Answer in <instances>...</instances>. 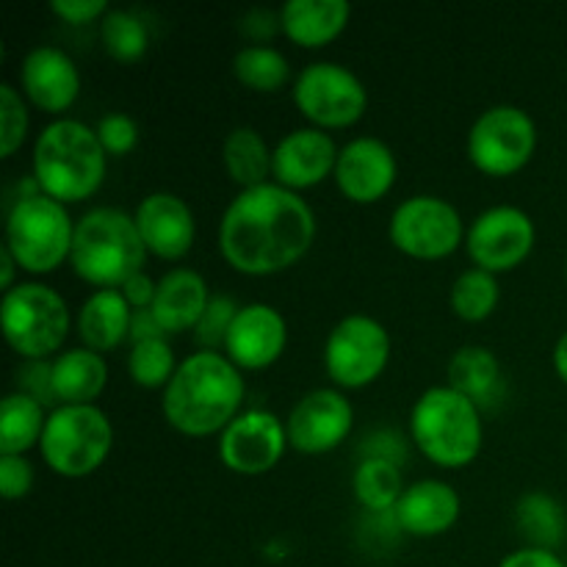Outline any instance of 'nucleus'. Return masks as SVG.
<instances>
[{"label": "nucleus", "instance_id": "nucleus-1", "mask_svg": "<svg viewBox=\"0 0 567 567\" xmlns=\"http://www.w3.org/2000/svg\"><path fill=\"white\" fill-rule=\"evenodd\" d=\"M316 238V214L308 199L269 181L241 188L219 221V249L244 275H275L297 264Z\"/></svg>", "mask_w": 567, "mask_h": 567}, {"label": "nucleus", "instance_id": "nucleus-2", "mask_svg": "<svg viewBox=\"0 0 567 567\" xmlns=\"http://www.w3.org/2000/svg\"><path fill=\"white\" fill-rule=\"evenodd\" d=\"M241 369L219 349H197L181 360L161 396V410L172 430L183 435H214L241 413Z\"/></svg>", "mask_w": 567, "mask_h": 567}, {"label": "nucleus", "instance_id": "nucleus-3", "mask_svg": "<svg viewBox=\"0 0 567 567\" xmlns=\"http://www.w3.org/2000/svg\"><path fill=\"white\" fill-rule=\"evenodd\" d=\"M109 153L92 125L59 116L33 142V181L59 203H81L100 188Z\"/></svg>", "mask_w": 567, "mask_h": 567}, {"label": "nucleus", "instance_id": "nucleus-4", "mask_svg": "<svg viewBox=\"0 0 567 567\" xmlns=\"http://www.w3.org/2000/svg\"><path fill=\"white\" fill-rule=\"evenodd\" d=\"M147 244L138 233L136 216L114 205L89 208L75 221L70 264L86 282L100 288H122L144 271Z\"/></svg>", "mask_w": 567, "mask_h": 567}, {"label": "nucleus", "instance_id": "nucleus-5", "mask_svg": "<svg viewBox=\"0 0 567 567\" xmlns=\"http://www.w3.org/2000/svg\"><path fill=\"white\" fill-rule=\"evenodd\" d=\"M410 432L432 463L460 468L476 460L482 449V408L452 385H432L410 410Z\"/></svg>", "mask_w": 567, "mask_h": 567}, {"label": "nucleus", "instance_id": "nucleus-6", "mask_svg": "<svg viewBox=\"0 0 567 567\" xmlns=\"http://www.w3.org/2000/svg\"><path fill=\"white\" fill-rule=\"evenodd\" d=\"M75 221L64 203L44 192L20 194L6 210V247L20 269L48 275L59 269L72 252Z\"/></svg>", "mask_w": 567, "mask_h": 567}, {"label": "nucleus", "instance_id": "nucleus-7", "mask_svg": "<svg viewBox=\"0 0 567 567\" xmlns=\"http://www.w3.org/2000/svg\"><path fill=\"white\" fill-rule=\"evenodd\" d=\"M114 446V424L97 404H59L48 413L42 457L55 474L86 476L105 463Z\"/></svg>", "mask_w": 567, "mask_h": 567}, {"label": "nucleus", "instance_id": "nucleus-8", "mask_svg": "<svg viewBox=\"0 0 567 567\" xmlns=\"http://www.w3.org/2000/svg\"><path fill=\"white\" fill-rule=\"evenodd\" d=\"M70 305L44 282H17L3 293L0 324L14 352L25 360H48L70 332Z\"/></svg>", "mask_w": 567, "mask_h": 567}, {"label": "nucleus", "instance_id": "nucleus-9", "mask_svg": "<svg viewBox=\"0 0 567 567\" xmlns=\"http://www.w3.org/2000/svg\"><path fill=\"white\" fill-rule=\"evenodd\" d=\"M465 147L476 169L485 175H513L535 155L537 125L520 105H491L474 120Z\"/></svg>", "mask_w": 567, "mask_h": 567}, {"label": "nucleus", "instance_id": "nucleus-10", "mask_svg": "<svg viewBox=\"0 0 567 567\" xmlns=\"http://www.w3.org/2000/svg\"><path fill=\"white\" fill-rule=\"evenodd\" d=\"M465 221L457 205L437 194H413L393 208L388 236L393 247L421 260L452 255L465 238Z\"/></svg>", "mask_w": 567, "mask_h": 567}, {"label": "nucleus", "instance_id": "nucleus-11", "mask_svg": "<svg viewBox=\"0 0 567 567\" xmlns=\"http://www.w3.org/2000/svg\"><path fill=\"white\" fill-rule=\"evenodd\" d=\"M293 103L316 127H347L363 116L369 92L347 64L313 61L293 78Z\"/></svg>", "mask_w": 567, "mask_h": 567}, {"label": "nucleus", "instance_id": "nucleus-12", "mask_svg": "<svg viewBox=\"0 0 567 567\" xmlns=\"http://www.w3.org/2000/svg\"><path fill=\"white\" fill-rule=\"evenodd\" d=\"M391 358V336L385 324L369 313H349L324 341V369L343 388H363L385 371Z\"/></svg>", "mask_w": 567, "mask_h": 567}, {"label": "nucleus", "instance_id": "nucleus-13", "mask_svg": "<svg viewBox=\"0 0 567 567\" xmlns=\"http://www.w3.org/2000/svg\"><path fill=\"white\" fill-rule=\"evenodd\" d=\"M535 219L518 205L502 203L476 214L465 233V247L480 269L498 275L524 264L535 249Z\"/></svg>", "mask_w": 567, "mask_h": 567}, {"label": "nucleus", "instance_id": "nucleus-14", "mask_svg": "<svg viewBox=\"0 0 567 567\" xmlns=\"http://www.w3.org/2000/svg\"><path fill=\"white\" fill-rule=\"evenodd\" d=\"M288 446L286 421L271 410H244L219 435V457L236 474H266Z\"/></svg>", "mask_w": 567, "mask_h": 567}, {"label": "nucleus", "instance_id": "nucleus-15", "mask_svg": "<svg viewBox=\"0 0 567 567\" xmlns=\"http://www.w3.org/2000/svg\"><path fill=\"white\" fill-rule=\"evenodd\" d=\"M354 424V408L336 388H313L297 399L286 421L288 443L297 452L324 454L341 446Z\"/></svg>", "mask_w": 567, "mask_h": 567}, {"label": "nucleus", "instance_id": "nucleus-16", "mask_svg": "<svg viewBox=\"0 0 567 567\" xmlns=\"http://www.w3.org/2000/svg\"><path fill=\"white\" fill-rule=\"evenodd\" d=\"M336 183L352 203H374L391 192L399 161L391 144L377 136H354L338 153Z\"/></svg>", "mask_w": 567, "mask_h": 567}, {"label": "nucleus", "instance_id": "nucleus-17", "mask_svg": "<svg viewBox=\"0 0 567 567\" xmlns=\"http://www.w3.org/2000/svg\"><path fill=\"white\" fill-rule=\"evenodd\" d=\"M288 343V321L275 305L247 302L238 308L225 341V354L238 369H266Z\"/></svg>", "mask_w": 567, "mask_h": 567}, {"label": "nucleus", "instance_id": "nucleus-18", "mask_svg": "<svg viewBox=\"0 0 567 567\" xmlns=\"http://www.w3.org/2000/svg\"><path fill=\"white\" fill-rule=\"evenodd\" d=\"M338 153L341 147L324 127H297L277 142L271 177L291 192L319 186L330 172H336Z\"/></svg>", "mask_w": 567, "mask_h": 567}, {"label": "nucleus", "instance_id": "nucleus-19", "mask_svg": "<svg viewBox=\"0 0 567 567\" xmlns=\"http://www.w3.org/2000/svg\"><path fill=\"white\" fill-rule=\"evenodd\" d=\"M22 94L42 111L59 114L75 103L81 92V72L72 55L55 44H37L20 64Z\"/></svg>", "mask_w": 567, "mask_h": 567}, {"label": "nucleus", "instance_id": "nucleus-20", "mask_svg": "<svg viewBox=\"0 0 567 567\" xmlns=\"http://www.w3.org/2000/svg\"><path fill=\"white\" fill-rule=\"evenodd\" d=\"M136 225L147 252L177 260L192 249L197 221L186 199L175 192H153L136 205Z\"/></svg>", "mask_w": 567, "mask_h": 567}, {"label": "nucleus", "instance_id": "nucleus-21", "mask_svg": "<svg viewBox=\"0 0 567 567\" xmlns=\"http://www.w3.org/2000/svg\"><path fill=\"white\" fill-rule=\"evenodd\" d=\"M463 498L449 482L419 480L404 487L402 498L393 507L399 526L415 537H435L452 529L460 518Z\"/></svg>", "mask_w": 567, "mask_h": 567}, {"label": "nucleus", "instance_id": "nucleus-22", "mask_svg": "<svg viewBox=\"0 0 567 567\" xmlns=\"http://www.w3.org/2000/svg\"><path fill=\"white\" fill-rule=\"evenodd\" d=\"M210 297L214 293L208 291V280L197 269L177 266L158 280V291H155V302L150 310L169 336V332L194 330L199 316L208 308Z\"/></svg>", "mask_w": 567, "mask_h": 567}, {"label": "nucleus", "instance_id": "nucleus-23", "mask_svg": "<svg viewBox=\"0 0 567 567\" xmlns=\"http://www.w3.org/2000/svg\"><path fill=\"white\" fill-rule=\"evenodd\" d=\"M133 308L122 297L120 288H97L83 299L78 310V332H81L83 347L94 352H109L120 347L125 338H131Z\"/></svg>", "mask_w": 567, "mask_h": 567}, {"label": "nucleus", "instance_id": "nucleus-24", "mask_svg": "<svg viewBox=\"0 0 567 567\" xmlns=\"http://www.w3.org/2000/svg\"><path fill=\"white\" fill-rule=\"evenodd\" d=\"M277 14L288 39L302 48H321L347 28L352 6L349 0H286Z\"/></svg>", "mask_w": 567, "mask_h": 567}, {"label": "nucleus", "instance_id": "nucleus-25", "mask_svg": "<svg viewBox=\"0 0 567 567\" xmlns=\"http://www.w3.org/2000/svg\"><path fill=\"white\" fill-rule=\"evenodd\" d=\"M109 382V363L89 347H72L55 354L53 391L59 404H94Z\"/></svg>", "mask_w": 567, "mask_h": 567}, {"label": "nucleus", "instance_id": "nucleus-26", "mask_svg": "<svg viewBox=\"0 0 567 567\" xmlns=\"http://www.w3.org/2000/svg\"><path fill=\"white\" fill-rule=\"evenodd\" d=\"M221 161L233 181L241 188H255L269 183L275 169V150L264 133L252 125H236L221 142Z\"/></svg>", "mask_w": 567, "mask_h": 567}, {"label": "nucleus", "instance_id": "nucleus-27", "mask_svg": "<svg viewBox=\"0 0 567 567\" xmlns=\"http://www.w3.org/2000/svg\"><path fill=\"white\" fill-rule=\"evenodd\" d=\"M446 377L454 391L465 393L474 399L476 404H485L487 399L496 396L498 382H502V365L493 349L482 347V343H465L457 352L449 358Z\"/></svg>", "mask_w": 567, "mask_h": 567}, {"label": "nucleus", "instance_id": "nucleus-28", "mask_svg": "<svg viewBox=\"0 0 567 567\" xmlns=\"http://www.w3.org/2000/svg\"><path fill=\"white\" fill-rule=\"evenodd\" d=\"M44 404L22 391H11L0 404V454H25L33 443L42 441Z\"/></svg>", "mask_w": 567, "mask_h": 567}, {"label": "nucleus", "instance_id": "nucleus-29", "mask_svg": "<svg viewBox=\"0 0 567 567\" xmlns=\"http://www.w3.org/2000/svg\"><path fill=\"white\" fill-rule=\"evenodd\" d=\"M404 487L408 485H404L396 460L380 457V454H371V457L360 460V465L352 474L354 498L365 509H377V513L396 507Z\"/></svg>", "mask_w": 567, "mask_h": 567}, {"label": "nucleus", "instance_id": "nucleus-30", "mask_svg": "<svg viewBox=\"0 0 567 567\" xmlns=\"http://www.w3.org/2000/svg\"><path fill=\"white\" fill-rule=\"evenodd\" d=\"M233 72L255 92H277L291 78V61L271 44H247L233 55Z\"/></svg>", "mask_w": 567, "mask_h": 567}, {"label": "nucleus", "instance_id": "nucleus-31", "mask_svg": "<svg viewBox=\"0 0 567 567\" xmlns=\"http://www.w3.org/2000/svg\"><path fill=\"white\" fill-rule=\"evenodd\" d=\"M518 526L529 546L551 548L565 537V509L548 493H524L518 502Z\"/></svg>", "mask_w": 567, "mask_h": 567}, {"label": "nucleus", "instance_id": "nucleus-32", "mask_svg": "<svg viewBox=\"0 0 567 567\" xmlns=\"http://www.w3.org/2000/svg\"><path fill=\"white\" fill-rule=\"evenodd\" d=\"M452 310L465 321H482L496 310L498 305V280L493 271L471 266L460 271L452 282Z\"/></svg>", "mask_w": 567, "mask_h": 567}, {"label": "nucleus", "instance_id": "nucleus-33", "mask_svg": "<svg viewBox=\"0 0 567 567\" xmlns=\"http://www.w3.org/2000/svg\"><path fill=\"white\" fill-rule=\"evenodd\" d=\"M100 39L105 50L120 61H136L147 53L150 31L142 17L127 9H109L100 20Z\"/></svg>", "mask_w": 567, "mask_h": 567}, {"label": "nucleus", "instance_id": "nucleus-34", "mask_svg": "<svg viewBox=\"0 0 567 567\" xmlns=\"http://www.w3.org/2000/svg\"><path fill=\"white\" fill-rule=\"evenodd\" d=\"M177 365L181 363L175 358V349L166 338L133 343L131 354H127V371H131L133 382L144 388H166Z\"/></svg>", "mask_w": 567, "mask_h": 567}, {"label": "nucleus", "instance_id": "nucleus-35", "mask_svg": "<svg viewBox=\"0 0 567 567\" xmlns=\"http://www.w3.org/2000/svg\"><path fill=\"white\" fill-rule=\"evenodd\" d=\"M28 133V105L20 89L9 81L0 83V155L9 158L17 153Z\"/></svg>", "mask_w": 567, "mask_h": 567}, {"label": "nucleus", "instance_id": "nucleus-36", "mask_svg": "<svg viewBox=\"0 0 567 567\" xmlns=\"http://www.w3.org/2000/svg\"><path fill=\"white\" fill-rule=\"evenodd\" d=\"M238 308H241V305H236V299L227 297V293H214V297H210L208 308H205L197 327H194V338H197L199 349L225 347L227 332H230Z\"/></svg>", "mask_w": 567, "mask_h": 567}, {"label": "nucleus", "instance_id": "nucleus-37", "mask_svg": "<svg viewBox=\"0 0 567 567\" xmlns=\"http://www.w3.org/2000/svg\"><path fill=\"white\" fill-rule=\"evenodd\" d=\"M94 131H97L100 144H103L109 155L131 153L138 142L136 120L131 114H125V111H109V114H103L97 125H94Z\"/></svg>", "mask_w": 567, "mask_h": 567}, {"label": "nucleus", "instance_id": "nucleus-38", "mask_svg": "<svg viewBox=\"0 0 567 567\" xmlns=\"http://www.w3.org/2000/svg\"><path fill=\"white\" fill-rule=\"evenodd\" d=\"M14 391L28 393L44 408H59V399L53 391V360H22V365L17 369Z\"/></svg>", "mask_w": 567, "mask_h": 567}, {"label": "nucleus", "instance_id": "nucleus-39", "mask_svg": "<svg viewBox=\"0 0 567 567\" xmlns=\"http://www.w3.org/2000/svg\"><path fill=\"white\" fill-rule=\"evenodd\" d=\"M33 487V465L25 454H0V493L3 498L28 496Z\"/></svg>", "mask_w": 567, "mask_h": 567}, {"label": "nucleus", "instance_id": "nucleus-40", "mask_svg": "<svg viewBox=\"0 0 567 567\" xmlns=\"http://www.w3.org/2000/svg\"><path fill=\"white\" fill-rule=\"evenodd\" d=\"M50 9L66 22H89V20H103L105 11L111 9L105 0H53Z\"/></svg>", "mask_w": 567, "mask_h": 567}, {"label": "nucleus", "instance_id": "nucleus-41", "mask_svg": "<svg viewBox=\"0 0 567 567\" xmlns=\"http://www.w3.org/2000/svg\"><path fill=\"white\" fill-rule=\"evenodd\" d=\"M122 297L127 299V305H131L133 310H150L155 302V291H158V282L153 280V277L147 275V271H138V275H133L131 280L125 282V286L120 288Z\"/></svg>", "mask_w": 567, "mask_h": 567}, {"label": "nucleus", "instance_id": "nucleus-42", "mask_svg": "<svg viewBox=\"0 0 567 567\" xmlns=\"http://www.w3.org/2000/svg\"><path fill=\"white\" fill-rule=\"evenodd\" d=\"M498 567H567L559 554H554L551 548H537V546H524L518 551L507 554V557L498 563Z\"/></svg>", "mask_w": 567, "mask_h": 567}, {"label": "nucleus", "instance_id": "nucleus-43", "mask_svg": "<svg viewBox=\"0 0 567 567\" xmlns=\"http://www.w3.org/2000/svg\"><path fill=\"white\" fill-rule=\"evenodd\" d=\"M150 338H166L164 327L155 321L153 310H133V321H131V341H150Z\"/></svg>", "mask_w": 567, "mask_h": 567}, {"label": "nucleus", "instance_id": "nucleus-44", "mask_svg": "<svg viewBox=\"0 0 567 567\" xmlns=\"http://www.w3.org/2000/svg\"><path fill=\"white\" fill-rule=\"evenodd\" d=\"M17 266L20 264H17L14 255H11V249L3 244V247H0V288H3V293L14 288Z\"/></svg>", "mask_w": 567, "mask_h": 567}, {"label": "nucleus", "instance_id": "nucleus-45", "mask_svg": "<svg viewBox=\"0 0 567 567\" xmlns=\"http://www.w3.org/2000/svg\"><path fill=\"white\" fill-rule=\"evenodd\" d=\"M554 369L563 377V382H567V330L554 343Z\"/></svg>", "mask_w": 567, "mask_h": 567}, {"label": "nucleus", "instance_id": "nucleus-46", "mask_svg": "<svg viewBox=\"0 0 567 567\" xmlns=\"http://www.w3.org/2000/svg\"><path fill=\"white\" fill-rule=\"evenodd\" d=\"M565 275H567V255H565Z\"/></svg>", "mask_w": 567, "mask_h": 567}]
</instances>
